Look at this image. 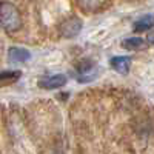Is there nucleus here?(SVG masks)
Masks as SVG:
<instances>
[{"mask_svg":"<svg viewBox=\"0 0 154 154\" xmlns=\"http://www.w3.org/2000/svg\"><path fill=\"white\" fill-rule=\"evenodd\" d=\"M122 46L126 51H142L146 48V43L140 37H130V38H125L122 42Z\"/></svg>","mask_w":154,"mask_h":154,"instance_id":"obj_6","label":"nucleus"},{"mask_svg":"<svg viewBox=\"0 0 154 154\" xmlns=\"http://www.w3.org/2000/svg\"><path fill=\"white\" fill-rule=\"evenodd\" d=\"M66 75L65 74H54V75H49V77H42L38 80V88H43V89H57L66 85Z\"/></svg>","mask_w":154,"mask_h":154,"instance_id":"obj_3","label":"nucleus"},{"mask_svg":"<svg viewBox=\"0 0 154 154\" xmlns=\"http://www.w3.org/2000/svg\"><path fill=\"white\" fill-rule=\"evenodd\" d=\"M22 72L20 71H3L0 72V86H6V85H11L20 79Z\"/></svg>","mask_w":154,"mask_h":154,"instance_id":"obj_7","label":"nucleus"},{"mask_svg":"<svg viewBox=\"0 0 154 154\" xmlns=\"http://www.w3.org/2000/svg\"><path fill=\"white\" fill-rule=\"evenodd\" d=\"M82 26H83V23H82V20L79 17H69V19H66L60 25V32H62L63 37L72 38V37H75L77 34L80 32Z\"/></svg>","mask_w":154,"mask_h":154,"instance_id":"obj_2","label":"nucleus"},{"mask_svg":"<svg viewBox=\"0 0 154 154\" xmlns=\"http://www.w3.org/2000/svg\"><path fill=\"white\" fill-rule=\"evenodd\" d=\"M152 29V16H145L143 19H140L134 23V31L137 32H145Z\"/></svg>","mask_w":154,"mask_h":154,"instance_id":"obj_8","label":"nucleus"},{"mask_svg":"<svg viewBox=\"0 0 154 154\" xmlns=\"http://www.w3.org/2000/svg\"><path fill=\"white\" fill-rule=\"evenodd\" d=\"M8 59L12 63H22V62L29 60L31 59V54H29V51L25 49V48H16V46H12V48L8 49Z\"/></svg>","mask_w":154,"mask_h":154,"instance_id":"obj_5","label":"nucleus"},{"mask_svg":"<svg viewBox=\"0 0 154 154\" xmlns=\"http://www.w3.org/2000/svg\"><path fill=\"white\" fill-rule=\"evenodd\" d=\"M109 65L112 66L114 71H117L120 74H126L128 71H130V66H131V57H128V56L112 57L109 60Z\"/></svg>","mask_w":154,"mask_h":154,"instance_id":"obj_4","label":"nucleus"},{"mask_svg":"<svg viewBox=\"0 0 154 154\" xmlns=\"http://www.w3.org/2000/svg\"><path fill=\"white\" fill-rule=\"evenodd\" d=\"M0 25L9 32H14V31L20 29V25H22L20 12L9 2L0 3Z\"/></svg>","mask_w":154,"mask_h":154,"instance_id":"obj_1","label":"nucleus"}]
</instances>
